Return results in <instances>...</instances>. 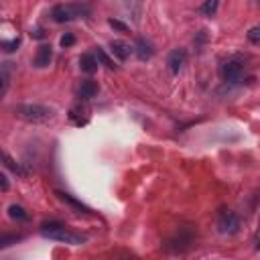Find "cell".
Listing matches in <instances>:
<instances>
[{"label": "cell", "instance_id": "6da1fadb", "mask_svg": "<svg viewBox=\"0 0 260 260\" xmlns=\"http://www.w3.org/2000/svg\"><path fill=\"white\" fill-rule=\"evenodd\" d=\"M15 114L26 122L39 124V122H49L55 112H53V108L41 106V104H21L15 108Z\"/></svg>", "mask_w": 260, "mask_h": 260}, {"label": "cell", "instance_id": "7a4b0ae2", "mask_svg": "<svg viewBox=\"0 0 260 260\" xmlns=\"http://www.w3.org/2000/svg\"><path fill=\"white\" fill-rule=\"evenodd\" d=\"M88 15H90V8L84 4H57L51 10V17L55 23H70L77 17H88Z\"/></svg>", "mask_w": 260, "mask_h": 260}, {"label": "cell", "instance_id": "3957f363", "mask_svg": "<svg viewBox=\"0 0 260 260\" xmlns=\"http://www.w3.org/2000/svg\"><path fill=\"white\" fill-rule=\"evenodd\" d=\"M43 236H47L49 240H57V242H65V244H71V246H79L86 242V236L75 234V232H70L63 224L57 228H51V230H41Z\"/></svg>", "mask_w": 260, "mask_h": 260}, {"label": "cell", "instance_id": "277c9868", "mask_svg": "<svg viewBox=\"0 0 260 260\" xmlns=\"http://www.w3.org/2000/svg\"><path fill=\"white\" fill-rule=\"evenodd\" d=\"M217 228H220L222 234H228V236L236 234V232L240 230V217L230 210H222L220 217H217Z\"/></svg>", "mask_w": 260, "mask_h": 260}, {"label": "cell", "instance_id": "5b68a950", "mask_svg": "<svg viewBox=\"0 0 260 260\" xmlns=\"http://www.w3.org/2000/svg\"><path fill=\"white\" fill-rule=\"evenodd\" d=\"M242 73H244V63L240 59H230L222 65V77L228 81V84H236V81H240Z\"/></svg>", "mask_w": 260, "mask_h": 260}, {"label": "cell", "instance_id": "8992f818", "mask_svg": "<svg viewBox=\"0 0 260 260\" xmlns=\"http://www.w3.org/2000/svg\"><path fill=\"white\" fill-rule=\"evenodd\" d=\"M134 51H136V57H139L141 61H148V59H153V55H155V45L150 43L148 39L139 37V39H136Z\"/></svg>", "mask_w": 260, "mask_h": 260}, {"label": "cell", "instance_id": "52a82bcc", "mask_svg": "<svg viewBox=\"0 0 260 260\" xmlns=\"http://www.w3.org/2000/svg\"><path fill=\"white\" fill-rule=\"evenodd\" d=\"M185 61H187V55H185V51H183V49H173V51L169 53V59H167V65H169L171 73H175V75L179 73V71L183 70Z\"/></svg>", "mask_w": 260, "mask_h": 260}, {"label": "cell", "instance_id": "ba28073f", "mask_svg": "<svg viewBox=\"0 0 260 260\" xmlns=\"http://www.w3.org/2000/svg\"><path fill=\"white\" fill-rule=\"evenodd\" d=\"M98 92H100V86H98V81H94V79H84L79 84V90H77L81 100H92L98 95Z\"/></svg>", "mask_w": 260, "mask_h": 260}, {"label": "cell", "instance_id": "9c48e42d", "mask_svg": "<svg viewBox=\"0 0 260 260\" xmlns=\"http://www.w3.org/2000/svg\"><path fill=\"white\" fill-rule=\"evenodd\" d=\"M110 51H112V55L118 57L120 61H126L130 57V53H132V47L128 43H124V41H112L110 43Z\"/></svg>", "mask_w": 260, "mask_h": 260}, {"label": "cell", "instance_id": "30bf717a", "mask_svg": "<svg viewBox=\"0 0 260 260\" xmlns=\"http://www.w3.org/2000/svg\"><path fill=\"white\" fill-rule=\"evenodd\" d=\"M51 59H53V49H51V45H41L39 49H37V55H35V65L37 67H47L49 63H51Z\"/></svg>", "mask_w": 260, "mask_h": 260}, {"label": "cell", "instance_id": "8fae6325", "mask_svg": "<svg viewBox=\"0 0 260 260\" xmlns=\"http://www.w3.org/2000/svg\"><path fill=\"white\" fill-rule=\"evenodd\" d=\"M79 67H81V71H86V73H95L98 71V59H95L94 53H84V55L79 57Z\"/></svg>", "mask_w": 260, "mask_h": 260}, {"label": "cell", "instance_id": "7c38bea8", "mask_svg": "<svg viewBox=\"0 0 260 260\" xmlns=\"http://www.w3.org/2000/svg\"><path fill=\"white\" fill-rule=\"evenodd\" d=\"M8 84H10V63H4L2 67H0V100L4 98Z\"/></svg>", "mask_w": 260, "mask_h": 260}, {"label": "cell", "instance_id": "4fadbf2b", "mask_svg": "<svg viewBox=\"0 0 260 260\" xmlns=\"http://www.w3.org/2000/svg\"><path fill=\"white\" fill-rule=\"evenodd\" d=\"M8 215H10V220H15V222H26L29 220V212H26L23 205H17V203H12L8 208Z\"/></svg>", "mask_w": 260, "mask_h": 260}, {"label": "cell", "instance_id": "5bb4252c", "mask_svg": "<svg viewBox=\"0 0 260 260\" xmlns=\"http://www.w3.org/2000/svg\"><path fill=\"white\" fill-rule=\"evenodd\" d=\"M57 197H59L61 201H65V203H70L71 208H75V210H79V212H86V213H90V208H88V205H84L81 201L73 199L70 193H63V191H57Z\"/></svg>", "mask_w": 260, "mask_h": 260}, {"label": "cell", "instance_id": "9a60e30c", "mask_svg": "<svg viewBox=\"0 0 260 260\" xmlns=\"http://www.w3.org/2000/svg\"><path fill=\"white\" fill-rule=\"evenodd\" d=\"M24 236L23 234H0V250H4V248H10V246H15L17 242H21Z\"/></svg>", "mask_w": 260, "mask_h": 260}, {"label": "cell", "instance_id": "2e32d148", "mask_svg": "<svg viewBox=\"0 0 260 260\" xmlns=\"http://www.w3.org/2000/svg\"><path fill=\"white\" fill-rule=\"evenodd\" d=\"M217 6H220V0H205V2L199 6V12L205 17H213L217 12Z\"/></svg>", "mask_w": 260, "mask_h": 260}, {"label": "cell", "instance_id": "e0dca14e", "mask_svg": "<svg viewBox=\"0 0 260 260\" xmlns=\"http://www.w3.org/2000/svg\"><path fill=\"white\" fill-rule=\"evenodd\" d=\"M95 59H98V63H102L104 67H108V70H114V67H116L114 61L106 55V51L102 47H95Z\"/></svg>", "mask_w": 260, "mask_h": 260}, {"label": "cell", "instance_id": "ac0fdd59", "mask_svg": "<svg viewBox=\"0 0 260 260\" xmlns=\"http://www.w3.org/2000/svg\"><path fill=\"white\" fill-rule=\"evenodd\" d=\"M0 159H2V161H4V165H6V167H8L10 171H15V173L23 175V169H21V167H19V165H17V163H15V161H12V159H10L8 155H0Z\"/></svg>", "mask_w": 260, "mask_h": 260}, {"label": "cell", "instance_id": "d6986e66", "mask_svg": "<svg viewBox=\"0 0 260 260\" xmlns=\"http://www.w3.org/2000/svg\"><path fill=\"white\" fill-rule=\"evenodd\" d=\"M248 41H250L252 45L260 43V26H252V29L248 31Z\"/></svg>", "mask_w": 260, "mask_h": 260}, {"label": "cell", "instance_id": "ffe728a7", "mask_svg": "<svg viewBox=\"0 0 260 260\" xmlns=\"http://www.w3.org/2000/svg\"><path fill=\"white\" fill-rule=\"evenodd\" d=\"M108 24H110V26H112V29L120 31V33H128V26H126L124 23H120V21H116V19H110V21H108Z\"/></svg>", "mask_w": 260, "mask_h": 260}, {"label": "cell", "instance_id": "44dd1931", "mask_svg": "<svg viewBox=\"0 0 260 260\" xmlns=\"http://www.w3.org/2000/svg\"><path fill=\"white\" fill-rule=\"evenodd\" d=\"M75 43V37L71 35V33H65L63 37H61V47H71Z\"/></svg>", "mask_w": 260, "mask_h": 260}, {"label": "cell", "instance_id": "7402d4cb", "mask_svg": "<svg viewBox=\"0 0 260 260\" xmlns=\"http://www.w3.org/2000/svg\"><path fill=\"white\" fill-rule=\"evenodd\" d=\"M8 179H6V177L4 175H0V191H8Z\"/></svg>", "mask_w": 260, "mask_h": 260}, {"label": "cell", "instance_id": "603a6c76", "mask_svg": "<svg viewBox=\"0 0 260 260\" xmlns=\"http://www.w3.org/2000/svg\"><path fill=\"white\" fill-rule=\"evenodd\" d=\"M33 37H35V39H43V37H45V33L41 31V29H37V31H33Z\"/></svg>", "mask_w": 260, "mask_h": 260}, {"label": "cell", "instance_id": "cb8c5ba5", "mask_svg": "<svg viewBox=\"0 0 260 260\" xmlns=\"http://www.w3.org/2000/svg\"><path fill=\"white\" fill-rule=\"evenodd\" d=\"M0 155H2V153H0Z\"/></svg>", "mask_w": 260, "mask_h": 260}]
</instances>
